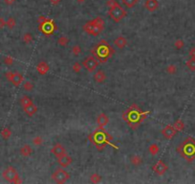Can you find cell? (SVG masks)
<instances>
[{
  "mask_svg": "<svg viewBox=\"0 0 195 184\" xmlns=\"http://www.w3.org/2000/svg\"><path fill=\"white\" fill-rule=\"evenodd\" d=\"M90 181L92 183H100L102 181V175H99L98 173H94L90 175Z\"/></svg>",
  "mask_w": 195,
  "mask_h": 184,
  "instance_id": "obj_27",
  "label": "cell"
},
{
  "mask_svg": "<svg viewBox=\"0 0 195 184\" xmlns=\"http://www.w3.org/2000/svg\"><path fill=\"white\" fill-rule=\"evenodd\" d=\"M13 61H14V60L11 56H7V57L4 58V63L6 64V65H9V66L13 65Z\"/></svg>",
  "mask_w": 195,
  "mask_h": 184,
  "instance_id": "obj_36",
  "label": "cell"
},
{
  "mask_svg": "<svg viewBox=\"0 0 195 184\" xmlns=\"http://www.w3.org/2000/svg\"><path fill=\"white\" fill-rule=\"evenodd\" d=\"M42 144H43V138H42V136L37 135V136H35V137H34V138H32V145H34V146L39 147V146H41Z\"/></svg>",
  "mask_w": 195,
  "mask_h": 184,
  "instance_id": "obj_31",
  "label": "cell"
},
{
  "mask_svg": "<svg viewBox=\"0 0 195 184\" xmlns=\"http://www.w3.org/2000/svg\"><path fill=\"white\" fill-rule=\"evenodd\" d=\"M23 110H24V112L28 115V116L32 117V116H34V115L37 112V107L35 106L34 103H32L31 104H29V106L23 107Z\"/></svg>",
  "mask_w": 195,
  "mask_h": 184,
  "instance_id": "obj_17",
  "label": "cell"
},
{
  "mask_svg": "<svg viewBox=\"0 0 195 184\" xmlns=\"http://www.w3.org/2000/svg\"><path fill=\"white\" fill-rule=\"evenodd\" d=\"M130 163L135 167H139L143 164V158L141 157L138 154H133V156L130 157Z\"/></svg>",
  "mask_w": 195,
  "mask_h": 184,
  "instance_id": "obj_19",
  "label": "cell"
},
{
  "mask_svg": "<svg viewBox=\"0 0 195 184\" xmlns=\"http://www.w3.org/2000/svg\"><path fill=\"white\" fill-rule=\"evenodd\" d=\"M76 1H77L78 4H82V3H84L86 0H76Z\"/></svg>",
  "mask_w": 195,
  "mask_h": 184,
  "instance_id": "obj_42",
  "label": "cell"
},
{
  "mask_svg": "<svg viewBox=\"0 0 195 184\" xmlns=\"http://www.w3.org/2000/svg\"><path fill=\"white\" fill-rule=\"evenodd\" d=\"M173 127H174V129L177 131H182L185 129V124H184V122L182 120L179 119V120L175 121V123L173 124Z\"/></svg>",
  "mask_w": 195,
  "mask_h": 184,
  "instance_id": "obj_26",
  "label": "cell"
},
{
  "mask_svg": "<svg viewBox=\"0 0 195 184\" xmlns=\"http://www.w3.org/2000/svg\"><path fill=\"white\" fill-rule=\"evenodd\" d=\"M12 136V131L9 128H4L1 131V137L4 140H8Z\"/></svg>",
  "mask_w": 195,
  "mask_h": 184,
  "instance_id": "obj_25",
  "label": "cell"
},
{
  "mask_svg": "<svg viewBox=\"0 0 195 184\" xmlns=\"http://www.w3.org/2000/svg\"><path fill=\"white\" fill-rule=\"evenodd\" d=\"M22 39H23L24 43H26V44H30V43H32V40H34V38H32V35L28 32V33H25L23 35Z\"/></svg>",
  "mask_w": 195,
  "mask_h": 184,
  "instance_id": "obj_29",
  "label": "cell"
},
{
  "mask_svg": "<svg viewBox=\"0 0 195 184\" xmlns=\"http://www.w3.org/2000/svg\"><path fill=\"white\" fill-rule=\"evenodd\" d=\"M187 67L189 68L190 71H195V58H190L186 63Z\"/></svg>",
  "mask_w": 195,
  "mask_h": 184,
  "instance_id": "obj_33",
  "label": "cell"
},
{
  "mask_svg": "<svg viewBox=\"0 0 195 184\" xmlns=\"http://www.w3.org/2000/svg\"><path fill=\"white\" fill-rule=\"evenodd\" d=\"M22 86H23V89L27 92H31L32 90L34 89V84H32V82H29V81L24 82Z\"/></svg>",
  "mask_w": 195,
  "mask_h": 184,
  "instance_id": "obj_30",
  "label": "cell"
},
{
  "mask_svg": "<svg viewBox=\"0 0 195 184\" xmlns=\"http://www.w3.org/2000/svg\"><path fill=\"white\" fill-rule=\"evenodd\" d=\"M119 3L116 1V0H108V1L106 2V5L109 7H113V6H115V5H118Z\"/></svg>",
  "mask_w": 195,
  "mask_h": 184,
  "instance_id": "obj_37",
  "label": "cell"
},
{
  "mask_svg": "<svg viewBox=\"0 0 195 184\" xmlns=\"http://www.w3.org/2000/svg\"><path fill=\"white\" fill-rule=\"evenodd\" d=\"M69 41H70V39L68 37H66V36H61V37H59V38H57V44H59V46H61V47H65V46H67Z\"/></svg>",
  "mask_w": 195,
  "mask_h": 184,
  "instance_id": "obj_20",
  "label": "cell"
},
{
  "mask_svg": "<svg viewBox=\"0 0 195 184\" xmlns=\"http://www.w3.org/2000/svg\"><path fill=\"white\" fill-rule=\"evenodd\" d=\"M6 78H7V80L12 82L14 86H19L24 81L22 74H20L19 72L8 71L6 73Z\"/></svg>",
  "mask_w": 195,
  "mask_h": 184,
  "instance_id": "obj_6",
  "label": "cell"
},
{
  "mask_svg": "<svg viewBox=\"0 0 195 184\" xmlns=\"http://www.w3.org/2000/svg\"><path fill=\"white\" fill-rule=\"evenodd\" d=\"M4 27H6V20L2 16H0V29H3Z\"/></svg>",
  "mask_w": 195,
  "mask_h": 184,
  "instance_id": "obj_38",
  "label": "cell"
},
{
  "mask_svg": "<svg viewBox=\"0 0 195 184\" xmlns=\"http://www.w3.org/2000/svg\"><path fill=\"white\" fill-rule=\"evenodd\" d=\"M60 1L61 0H50V3H51L53 6H57V5L59 4Z\"/></svg>",
  "mask_w": 195,
  "mask_h": 184,
  "instance_id": "obj_40",
  "label": "cell"
},
{
  "mask_svg": "<svg viewBox=\"0 0 195 184\" xmlns=\"http://www.w3.org/2000/svg\"><path fill=\"white\" fill-rule=\"evenodd\" d=\"M148 151L151 156H157L159 153V151H160V147H159L157 144H151V145L148 147Z\"/></svg>",
  "mask_w": 195,
  "mask_h": 184,
  "instance_id": "obj_22",
  "label": "cell"
},
{
  "mask_svg": "<svg viewBox=\"0 0 195 184\" xmlns=\"http://www.w3.org/2000/svg\"><path fill=\"white\" fill-rule=\"evenodd\" d=\"M161 133H162V135L164 136L165 139L170 140V139H172L173 137L176 135L177 131L174 129V127H173V126L168 125V126H167V127H165L164 129H162Z\"/></svg>",
  "mask_w": 195,
  "mask_h": 184,
  "instance_id": "obj_9",
  "label": "cell"
},
{
  "mask_svg": "<svg viewBox=\"0 0 195 184\" xmlns=\"http://www.w3.org/2000/svg\"><path fill=\"white\" fill-rule=\"evenodd\" d=\"M72 163H73V158L67 153H65L63 156H61L60 157L57 158V164H59L61 168H68Z\"/></svg>",
  "mask_w": 195,
  "mask_h": 184,
  "instance_id": "obj_10",
  "label": "cell"
},
{
  "mask_svg": "<svg viewBox=\"0 0 195 184\" xmlns=\"http://www.w3.org/2000/svg\"><path fill=\"white\" fill-rule=\"evenodd\" d=\"M70 174L68 172H66L65 170H62V169H57L54 174L52 175V178L56 183H65L68 179L70 178Z\"/></svg>",
  "mask_w": 195,
  "mask_h": 184,
  "instance_id": "obj_5",
  "label": "cell"
},
{
  "mask_svg": "<svg viewBox=\"0 0 195 184\" xmlns=\"http://www.w3.org/2000/svg\"><path fill=\"white\" fill-rule=\"evenodd\" d=\"M14 2H16V0H4V3H5L6 5H8V6L13 5Z\"/></svg>",
  "mask_w": 195,
  "mask_h": 184,
  "instance_id": "obj_41",
  "label": "cell"
},
{
  "mask_svg": "<svg viewBox=\"0 0 195 184\" xmlns=\"http://www.w3.org/2000/svg\"><path fill=\"white\" fill-rule=\"evenodd\" d=\"M152 169H153L155 174H157L158 175H164L165 173H167V171L168 170V167L162 160H159L153 165Z\"/></svg>",
  "mask_w": 195,
  "mask_h": 184,
  "instance_id": "obj_8",
  "label": "cell"
},
{
  "mask_svg": "<svg viewBox=\"0 0 195 184\" xmlns=\"http://www.w3.org/2000/svg\"><path fill=\"white\" fill-rule=\"evenodd\" d=\"M19 103H20V104H21V107H25L29 106V104H32L34 102H32V100L30 98V97H28V96H23L22 98H20Z\"/></svg>",
  "mask_w": 195,
  "mask_h": 184,
  "instance_id": "obj_23",
  "label": "cell"
},
{
  "mask_svg": "<svg viewBox=\"0 0 195 184\" xmlns=\"http://www.w3.org/2000/svg\"><path fill=\"white\" fill-rule=\"evenodd\" d=\"M50 70L49 64L46 61H39L37 65V71L39 75H46Z\"/></svg>",
  "mask_w": 195,
  "mask_h": 184,
  "instance_id": "obj_14",
  "label": "cell"
},
{
  "mask_svg": "<svg viewBox=\"0 0 195 184\" xmlns=\"http://www.w3.org/2000/svg\"><path fill=\"white\" fill-rule=\"evenodd\" d=\"M165 71H167V73L169 75H175L177 73V71H178V68H177V66L174 65V64H169V65H167V68H165Z\"/></svg>",
  "mask_w": 195,
  "mask_h": 184,
  "instance_id": "obj_28",
  "label": "cell"
},
{
  "mask_svg": "<svg viewBox=\"0 0 195 184\" xmlns=\"http://www.w3.org/2000/svg\"><path fill=\"white\" fill-rule=\"evenodd\" d=\"M82 29L84 30L85 33H87L90 36H93V37H98V36H100L102 34V32L103 31L102 29H100L99 26H97V25L94 23L93 20L86 22L83 25Z\"/></svg>",
  "mask_w": 195,
  "mask_h": 184,
  "instance_id": "obj_4",
  "label": "cell"
},
{
  "mask_svg": "<svg viewBox=\"0 0 195 184\" xmlns=\"http://www.w3.org/2000/svg\"><path fill=\"white\" fill-rule=\"evenodd\" d=\"M122 4H124L126 8L128 9H132L134 8V7L138 4L139 0H122Z\"/></svg>",
  "mask_w": 195,
  "mask_h": 184,
  "instance_id": "obj_21",
  "label": "cell"
},
{
  "mask_svg": "<svg viewBox=\"0 0 195 184\" xmlns=\"http://www.w3.org/2000/svg\"><path fill=\"white\" fill-rule=\"evenodd\" d=\"M93 79H94V81H95V82H97V84H103V82L106 81L107 76H106V74L104 73L102 70H98V71L95 72V73H94Z\"/></svg>",
  "mask_w": 195,
  "mask_h": 184,
  "instance_id": "obj_12",
  "label": "cell"
},
{
  "mask_svg": "<svg viewBox=\"0 0 195 184\" xmlns=\"http://www.w3.org/2000/svg\"><path fill=\"white\" fill-rule=\"evenodd\" d=\"M108 14H109L110 18L114 22L119 23L124 18L127 13H126V11L120 4H118L113 7H110L109 11H108Z\"/></svg>",
  "mask_w": 195,
  "mask_h": 184,
  "instance_id": "obj_2",
  "label": "cell"
},
{
  "mask_svg": "<svg viewBox=\"0 0 195 184\" xmlns=\"http://www.w3.org/2000/svg\"><path fill=\"white\" fill-rule=\"evenodd\" d=\"M51 153H52L57 158H59V157H60L61 156H63V154L66 153V150H65V148L63 147L62 144L57 143V144H55V145H54V147L52 148Z\"/></svg>",
  "mask_w": 195,
  "mask_h": 184,
  "instance_id": "obj_11",
  "label": "cell"
},
{
  "mask_svg": "<svg viewBox=\"0 0 195 184\" xmlns=\"http://www.w3.org/2000/svg\"><path fill=\"white\" fill-rule=\"evenodd\" d=\"M109 123V117L107 116L105 113H100L97 117V124L100 126V128H104Z\"/></svg>",
  "mask_w": 195,
  "mask_h": 184,
  "instance_id": "obj_16",
  "label": "cell"
},
{
  "mask_svg": "<svg viewBox=\"0 0 195 184\" xmlns=\"http://www.w3.org/2000/svg\"><path fill=\"white\" fill-rule=\"evenodd\" d=\"M177 151L180 156L187 161H192L195 159V140L191 137H187L180 144L177 148Z\"/></svg>",
  "mask_w": 195,
  "mask_h": 184,
  "instance_id": "obj_1",
  "label": "cell"
},
{
  "mask_svg": "<svg viewBox=\"0 0 195 184\" xmlns=\"http://www.w3.org/2000/svg\"><path fill=\"white\" fill-rule=\"evenodd\" d=\"M82 65L88 72H94L97 69V67L99 66V60H96L92 56H88L82 61Z\"/></svg>",
  "mask_w": 195,
  "mask_h": 184,
  "instance_id": "obj_7",
  "label": "cell"
},
{
  "mask_svg": "<svg viewBox=\"0 0 195 184\" xmlns=\"http://www.w3.org/2000/svg\"><path fill=\"white\" fill-rule=\"evenodd\" d=\"M114 44L119 49H124L127 45V38L124 36H119L114 39Z\"/></svg>",
  "mask_w": 195,
  "mask_h": 184,
  "instance_id": "obj_15",
  "label": "cell"
},
{
  "mask_svg": "<svg viewBox=\"0 0 195 184\" xmlns=\"http://www.w3.org/2000/svg\"><path fill=\"white\" fill-rule=\"evenodd\" d=\"M81 52H82V49L81 46L78 44L74 45L73 47H72V53H73V55L76 57H78L81 54Z\"/></svg>",
  "mask_w": 195,
  "mask_h": 184,
  "instance_id": "obj_34",
  "label": "cell"
},
{
  "mask_svg": "<svg viewBox=\"0 0 195 184\" xmlns=\"http://www.w3.org/2000/svg\"><path fill=\"white\" fill-rule=\"evenodd\" d=\"M144 7H146V9L148 12L153 13L155 11H157V9L159 8V2L158 0H146Z\"/></svg>",
  "mask_w": 195,
  "mask_h": 184,
  "instance_id": "obj_13",
  "label": "cell"
},
{
  "mask_svg": "<svg viewBox=\"0 0 195 184\" xmlns=\"http://www.w3.org/2000/svg\"><path fill=\"white\" fill-rule=\"evenodd\" d=\"M174 47L177 50H181L185 47V41L183 40L182 38H177L175 42H174Z\"/></svg>",
  "mask_w": 195,
  "mask_h": 184,
  "instance_id": "obj_32",
  "label": "cell"
},
{
  "mask_svg": "<svg viewBox=\"0 0 195 184\" xmlns=\"http://www.w3.org/2000/svg\"><path fill=\"white\" fill-rule=\"evenodd\" d=\"M189 55L190 58H195V47H191L189 51Z\"/></svg>",
  "mask_w": 195,
  "mask_h": 184,
  "instance_id": "obj_39",
  "label": "cell"
},
{
  "mask_svg": "<svg viewBox=\"0 0 195 184\" xmlns=\"http://www.w3.org/2000/svg\"><path fill=\"white\" fill-rule=\"evenodd\" d=\"M81 68H82V65L79 61H76L73 64V71L75 73H79V72L81 71Z\"/></svg>",
  "mask_w": 195,
  "mask_h": 184,
  "instance_id": "obj_35",
  "label": "cell"
},
{
  "mask_svg": "<svg viewBox=\"0 0 195 184\" xmlns=\"http://www.w3.org/2000/svg\"><path fill=\"white\" fill-rule=\"evenodd\" d=\"M20 154L24 157H28L30 156L31 154L32 153V149L30 145H24L20 148Z\"/></svg>",
  "mask_w": 195,
  "mask_h": 184,
  "instance_id": "obj_18",
  "label": "cell"
},
{
  "mask_svg": "<svg viewBox=\"0 0 195 184\" xmlns=\"http://www.w3.org/2000/svg\"><path fill=\"white\" fill-rule=\"evenodd\" d=\"M3 178H4L6 181H8L10 183H21V179L19 178V175L17 171L16 170V168L12 167V166H9L7 167L2 173Z\"/></svg>",
  "mask_w": 195,
  "mask_h": 184,
  "instance_id": "obj_3",
  "label": "cell"
},
{
  "mask_svg": "<svg viewBox=\"0 0 195 184\" xmlns=\"http://www.w3.org/2000/svg\"><path fill=\"white\" fill-rule=\"evenodd\" d=\"M16 20L13 16H10L9 18L6 20V26L8 27V29H10V30H13V29L16 27Z\"/></svg>",
  "mask_w": 195,
  "mask_h": 184,
  "instance_id": "obj_24",
  "label": "cell"
}]
</instances>
